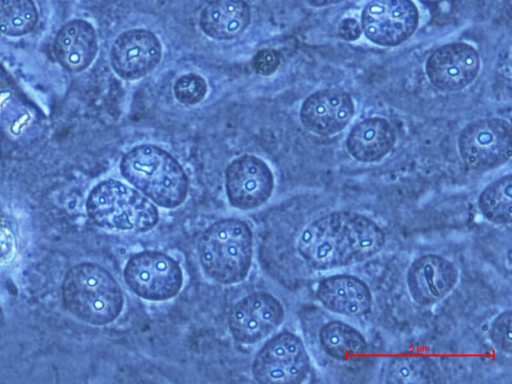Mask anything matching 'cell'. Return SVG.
<instances>
[{"label": "cell", "mask_w": 512, "mask_h": 384, "mask_svg": "<svg viewBox=\"0 0 512 384\" xmlns=\"http://www.w3.org/2000/svg\"><path fill=\"white\" fill-rule=\"evenodd\" d=\"M98 51L97 35L87 21L74 19L62 26L56 35L54 52L58 62L70 72L85 70Z\"/></svg>", "instance_id": "e0dca14e"}, {"label": "cell", "mask_w": 512, "mask_h": 384, "mask_svg": "<svg viewBox=\"0 0 512 384\" xmlns=\"http://www.w3.org/2000/svg\"><path fill=\"white\" fill-rule=\"evenodd\" d=\"M511 327L512 311L507 309L494 318L489 330V337L495 348L506 354H510L512 349Z\"/></svg>", "instance_id": "484cf974"}, {"label": "cell", "mask_w": 512, "mask_h": 384, "mask_svg": "<svg viewBox=\"0 0 512 384\" xmlns=\"http://www.w3.org/2000/svg\"><path fill=\"white\" fill-rule=\"evenodd\" d=\"M362 34L360 22L352 17H346L338 25V35L346 41H355Z\"/></svg>", "instance_id": "f1b7e54d"}, {"label": "cell", "mask_w": 512, "mask_h": 384, "mask_svg": "<svg viewBox=\"0 0 512 384\" xmlns=\"http://www.w3.org/2000/svg\"><path fill=\"white\" fill-rule=\"evenodd\" d=\"M478 208L489 222L508 225L512 219V175L507 174L487 185L478 197Z\"/></svg>", "instance_id": "7402d4cb"}, {"label": "cell", "mask_w": 512, "mask_h": 384, "mask_svg": "<svg viewBox=\"0 0 512 384\" xmlns=\"http://www.w3.org/2000/svg\"><path fill=\"white\" fill-rule=\"evenodd\" d=\"M162 58V44L150 30L129 29L113 42L110 62L114 72L127 81L140 79L152 72Z\"/></svg>", "instance_id": "5bb4252c"}, {"label": "cell", "mask_w": 512, "mask_h": 384, "mask_svg": "<svg viewBox=\"0 0 512 384\" xmlns=\"http://www.w3.org/2000/svg\"><path fill=\"white\" fill-rule=\"evenodd\" d=\"M62 300L73 316L94 326L113 322L124 306L119 283L108 270L93 262H82L68 270L62 284Z\"/></svg>", "instance_id": "7a4b0ae2"}, {"label": "cell", "mask_w": 512, "mask_h": 384, "mask_svg": "<svg viewBox=\"0 0 512 384\" xmlns=\"http://www.w3.org/2000/svg\"><path fill=\"white\" fill-rule=\"evenodd\" d=\"M310 368V357L302 339L284 331L259 349L252 363V374L260 383L296 384L308 377Z\"/></svg>", "instance_id": "ba28073f"}, {"label": "cell", "mask_w": 512, "mask_h": 384, "mask_svg": "<svg viewBox=\"0 0 512 384\" xmlns=\"http://www.w3.org/2000/svg\"><path fill=\"white\" fill-rule=\"evenodd\" d=\"M346 233L354 263L365 261L379 253L386 235L372 218L352 211H344Z\"/></svg>", "instance_id": "44dd1931"}, {"label": "cell", "mask_w": 512, "mask_h": 384, "mask_svg": "<svg viewBox=\"0 0 512 384\" xmlns=\"http://www.w3.org/2000/svg\"><path fill=\"white\" fill-rule=\"evenodd\" d=\"M395 141V130L387 119L370 117L353 126L345 144L355 160L374 163L382 160L391 151Z\"/></svg>", "instance_id": "ac0fdd59"}, {"label": "cell", "mask_w": 512, "mask_h": 384, "mask_svg": "<svg viewBox=\"0 0 512 384\" xmlns=\"http://www.w3.org/2000/svg\"><path fill=\"white\" fill-rule=\"evenodd\" d=\"M419 24L412 0H371L361 12L362 33L372 43L394 47L408 40Z\"/></svg>", "instance_id": "9c48e42d"}, {"label": "cell", "mask_w": 512, "mask_h": 384, "mask_svg": "<svg viewBox=\"0 0 512 384\" xmlns=\"http://www.w3.org/2000/svg\"><path fill=\"white\" fill-rule=\"evenodd\" d=\"M440 376L437 365L428 357L401 355L391 360L385 371L387 383L436 382Z\"/></svg>", "instance_id": "603a6c76"}, {"label": "cell", "mask_w": 512, "mask_h": 384, "mask_svg": "<svg viewBox=\"0 0 512 384\" xmlns=\"http://www.w3.org/2000/svg\"><path fill=\"white\" fill-rule=\"evenodd\" d=\"M319 343L330 358L339 362L359 360L369 349L365 336L340 320L329 321L320 328Z\"/></svg>", "instance_id": "ffe728a7"}, {"label": "cell", "mask_w": 512, "mask_h": 384, "mask_svg": "<svg viewBox=\"0 0 512 384\" xmlns=\"http://www.w3.org/2000/svg\"><path fill=\"white\" fill-rule=\"evenodd\" d=\"M280 64V54L276 50L270 48L261 49L251 60V66L254 72L262 76L272 75L277 71Z\"/></svg>", "instance_id": "4316f807"}, {"label": "cell", "mask_w": 512, "mask_h": 384, "mask_svg": "<svg viewBox=\"0 0 512 384\" xmlns=\"http://www.w3.org/2000/svg\"><path fill=\"white\" fill-rule=\"evenodd\" d=\"M297 251L314 270L355 264L346 233L344 211L330 212L308 224L298 238Z\"/></svg>", "instance_id": "5b68a950"}, {"label": "cell", "mask_w": 512, "mask_h": 384, "mask_svg": "<svg viewBox=\"0 0 512 384\" xmlns=\"http://www.w3.org/2000/svg\"><path fill=\"white\" fill-rule=\"evenodd\" d=\"M354 112V102L347 92L322 89L306 97L299 116L308 131L330 136L342 131L351 121Z\"/></svg>", "instance_id": "9a60e30c"}, {"label": "cell", "mask_w": 512, "mask_h": 384, "mask_svg": "<svg viewBox=\"0 0 512 384\" xmlns=\"http://www.w3.org/2000/svg\"><path fill=\"white\" fill-rule=\"evenodd\" d=\"M86 211L99 227L122 232H146L159 222L157 206L134 187L106 179L90 191Z\"/></svg>", "instance_id": "277c9868"}, {"label": "cell", "mask_w": 512, "mask_h": 384, "mask_svg": "<svg viewBox=\"0 0 512 384\" xmlns=\"http://www.w3.org/2000/svg\"><path fill=\"white\" fill-rule=\"evenodd\" d=\"M123 277L135 295L148 301H166L175 297L184 280L179 263L168 254L155 250L130 256Z\"/></svg>", "instance_id": "52a82bcc"}, {"label": "cell", "mask_w": 512, "mask_h": 384, "mask_svg": "<svg viewBox=\"0 0 512 384\" xmlns=\"http://www.w3.org/2000/svg\"><path fill=\"white\" fill-rule=\"evenodd\" d=\"M284 318L282 303L270 293L257 291L233 304L228 315V327L236 342L254 344L276 330Z\"/></svg>", "instance_id": "30bf717a"}, {"label": "cell", "mask_w": 512, "mask_h": 384, "mask_svg": "<svg viewBox=\"0 0 512 384\" xmlns=\"http://www.w3.org/2000/svg\"><path fill=\"white\" fill-rule=\"evenodd\" d=\"M457 145L459 156L469 169H495L511 157V125L497 117L475 120L462 128Z\"/></svg>", "instance_id": "8992f818"}, {"label": "cell", "mask_w": 512, "mask_h": 384, "mask_svg": "<svg viewBox=\"0 0 512 384\" xmlns=\"http://www.w3.org/2000/svg\"><path fill=\"white\" fill-rule=\"evenodd\" d=\"M479 70V53L465 42L442 45L425 62V73L431 84L446 92L466 88L476 79Z\"/></svg>", "instance_id": "7c38bea8"}, {"label": "cell", "mask_w": 512, "mask_h": 384, "mask_svg": "<svg viewBox=\"0 0 512 384\" xmlns=\"http://www.w3.org/2000/svg\"><path fill=\"white\" fill-rule=\"evenodd\" d=\"M347 0H306V2L313 7H325L333 4H337Z\"/></svg>", "instance_id": "f546056e"}, {"label": "cell", "mask_w": 512, "mask_h": 384, "mask_svg": "<svg viewBox=\"0 0 512 384\" xmlns=\"http://www.w3.org/2000/svg\"><path fill=\"white\" fill-rule=\"evenodd\" d=\"M38 20L32 0H0V33L18 37L31 32Z\"/></svg>", "instance_id": "cb8c5ba5"}, {"label": "cell", "mask_w": 512, "mask_h": 384, "mask_svg": "<svg viewBox=\"0 0 512 384\" xmlns=\"http://www.w3.org/2000/svg\"><path fill=\"white\" fill-rule=\"evenodd\" d=\"M274 175L261 158L244 154L232 160L225 170V191L229 203L239 210L262 206L274 190Z\"/></svg>", "instance_id": "8fae6325"}, {"label": "cell", "mask_w": 512, "mask_h": 384, "mask_svg": "<svg viewBox=\"0 0 512 384\" xmlns=\"http://www.w3.org/2000/svg\"><path fill=\"white\" fill-rule=\"evenodd\" d=\"M251 21V10L245 0H213L202 10L199 26L215 40H231L242 34Z\"/></svg>", "instance_id": "d6986e66"}, {"label": "cell", "mask_w": 512, "mask_h": 384, "mask_svg": "<svg viewBox=\"0 0 512 384\" xmlns=\"http://www.w3.org/2000/svg\"><path fill=\"white\" fill-rule=\"evenodd\" d=\"M119 169L122 177L156 206L173 209L187 198L189 178L184 168L159 146H134L123 155Z\"/></svg>", "instance_id": "6da1fadb"}, {"label": "cell", "mask_w": 512, "mask_h": 384, "mask_svg": "<svg viewBox=\"0 0 512 384\" xmlns=\"http://www.w3.org/2000/svg\"><path fill=\"white\" fill-rule=\"evenodd\" d=\"M197 252L201 267L211 280L224 285L239 283L252 265L253 232L243 220H217L202 232Z\"/></svg>", "instance_id": "3957f363"}, {"label": "cell", "mask_w": 512, "mask_h": 384, "mask_svg": "<svg viewBox=\"0 0 512 384\" xmlns=\"http://www.w3.org/2000/svg\"><path fill=\"white\" fill-rule=\"evenodd\" d=\"M208 86L206 80L196 74L188 73L180 76L174 83L175 98L185 105H196L206 96Z\"/></svg>", "instance_id": "d4e9b609"}, {"label": "cell", "mask_w": 512, "mask_h": 384, "mask_svg": "<svg viewBox=\"0 0 512 384\" xmlns=\"http://www.w3.org/2000/svg\"><path fill=\"white\" fill-rule=\"evenodd\" d=\"M316 298L327 310L348 317L368 314L373 295L368 284L350 274H335L323 278L316 289Z\"/></svg>", "instance_id": "2e32d148"}, {"label": "cell", "mask_w": 512, "mask_h": 384, "mask_svg": "<svg viewBox=\"0 0 512 384\" xmlns=\"http://www.w3.org/2000/svg\"><path fill=\"white\" fill-rule=\"evenodd\" d=\"M458 279L456 265L434 253L414 259L406 272V286L411 299L424 307L442 301L455 288Z\"/></svg>", "instance_id": "4fadbf2b"}, {"label": "cell", "mask_w": 512, "mask_h": 384, "mask_svg": "<svg viewBox=\"0 0 512 384\" xmlns=\"http://www.w3.org/2000/svg\"><path fill=\"white\" fill-rule=\"evenodd\" d=\"M16 253V239L9 226L0 219V266L9 263Z\"/></svg>", "instance_id": "83f0119b"}]
</instances>
